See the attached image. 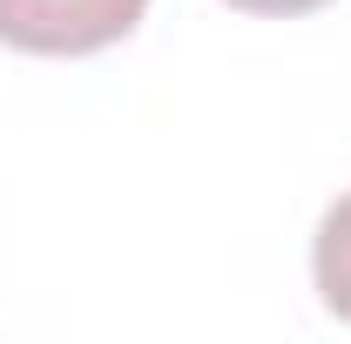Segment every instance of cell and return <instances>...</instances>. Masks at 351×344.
Instances as JSON below:
<instances>
[{"instance_id": "1", "label": "cell", "mask_w": 351, "mask_h": 344, "mask_svg": "<svg viewBox=\"0 0 351 344\" xmlns=\"http://www.w3.org/2000/svg\"><path fill=\"white\" fill-rule=\"evenodd\" d=\"M149 0H0V41L21 54H95L135 34Z\"/></svg>"}, {"instance_id": "2", "label": "cell", "mask_w": 351, "mask_h": 344, "mask_svg": "<svg viewBox=\"0 0 351 344\" xmlns=\"http://www.w3.org/2000/svg\"><path fill=\"white\" fill-rule=\"evenodd\" d=\"M311 277H317V297L331 317L351 324V196H338L324 223H317V243H311Z\"/></svg>"}, {"instance_id": "3", "label": "cell", "mask_w": 351, "mask_h": 344, "mask_svg": "<svg viewBox=\"0 0 351 344\" xmlns=\"http://www.w3.org/2000/svg\"><path fill=\"white\" fill-rule=\"evenodd\" d=\"M243 14H270V21H291V14H311V7H331V0H230Z\"/></svg>"}]
</instances>
